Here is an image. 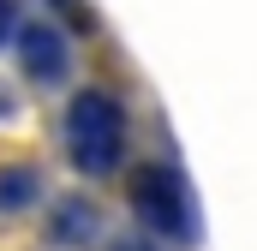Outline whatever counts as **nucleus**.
<instances>
[{
	"label": "nucleus",
	"mask_w": 257,
	"mask_h": 251,
	"mask_svg": "<svg viewBox=\"0 0 257 251\" xmlns=\"http://www.w3.org/2000/svg\"><path fill=\"white\" fill-rule=\"evenodd\" d=\"M12 36H18V6L0 0V42H12Z\"/></svg>",
	"instance_id": "7"
},
{
	"label": "nucleus",
	"mask_w": 257,
	"mask_h": 251,
	"mask_svg": "<svg viewBox=\"0 0 257 251\" xmlns=\"http://www.w3.org/2000/svg\"><path fill=\"white\" fill-rule=\"evenodd\" d=\"M6 114H12V90H0V120H6Z\"/></svg>",
	"instance_id": "8"
},
{
	"label": "nucleus",
	"mask_w": 257,
	"mask_h": 251,
	"mask_svg": "<svg viewBox=\"0 0 257 251\" xmlns=\"http://www.w3.org/2000/svg\"><path fill=\"white\" fill-rule=\"evenodd\" d=\"M42 168L36 162H0V221H18L42 203Z\"/></svg>",
	"instance_id": "5"
},
{
	"label": "nucleus",
	"mask_w": 257,
	"mask_h": 251,
	"mask_svg": "<svg viewBox=\"0 0 257 251\" xmlns=\"http://www.w3.org/2000/svg\"><path fill=\"white\" fill-rule=\"evenodd\" d=\"M132 215L144 221L150 239H168V245H197V197L186 186V174L174 162H144L132 168V186H126Z\"/></svg>",
	"instance_id": "2"
},
{
	"label": "nucleus",
	"mask_w": 257,
	"mask_h": 251,
	"mask_svg": "<svg viewBox=\"0 0 257 251\" xmlns=\"http://www.w3.org/2000/svg\"><path fill=\"white\" fill-rule=\"evenodd\" d=\"M60 138H66V156H72V168L84 180H114L126 168V150H132V114L114 90L90 84V90H78L66 102Z\"/></svg>",
	"instance_id": "1"
},
{
	"label": "nucleus",
	"mask_w": 257,
	"mask_h": 251,
	"mask_svg": "<svg viewBox=\"0 0 257 251\" xmlns=\"http://www.w3.org/2000/svg\"><path fill=\"white\" fill-rule=\"evenodd\" d=\"M102 239V209L96 197H54L48 203V245L60 251H84Z\"/></svg>",
	"instance_id": "4"
},
{
	"label": "nucleus",
	"mask_w": 257,
	"mask_h": 251,
	"mask_svg": "<svg viewBox=\"0 0 257 251\" xmlns=\"http://www.w3.org/2000/svg\"><path fill=\"white\" fill-rule=\"evenodd\" d=\"M102 251H162L150 233H120V239H102Z\"/></svg>",
	"instance_id": "6"
},
{
	"label": "nucleus",
	"mask_w": 257,
	"mask_h": 251,
	"mask_svg": "<svg viewBox=\"0 0 257 251\" xmlns=\"http://www.w3.org/2000/svg\"><path fill=\"white\" fill-rule=\"evenodd\" d=\"M12 48H18V72L30 78V84H66V72H72V42L60 36V24H48V18H24L18 24V36H12Z\"/></svg>",
	"instance_id": "3"
}]
</instances>
